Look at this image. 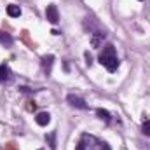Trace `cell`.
Wrapping results in <instances>:
<instances>
[{"label": "cell", "mask_w": 150, "mask_h": 150, "mask_svg": "<svg viewBox=\"0 0 150 150\" xmlns=\"http://www.w3.org/2000/svg\"><path fill=\"white\" fill-rule=\"evenodd\" d=\"M100 63L108 70V72H115L119 68V58L115 54V47L112 44H107L100 54Z\"/></svg>", "instance_id": "cell-1"}, {"label": "cell", "mask_w": 150, "mask_h": 150, "mask_svg": "<svg viewBox=\"0 0 150 150\" xmlns=\"http://www.w3.org/2000/svg\"><path fill=\"white\" fill-rule=\"evenodd\" d=\"M45 18H47V21H49V23H52V25H56V23L59 21L58 7H56L54 4H49V5H47V9H45Z\"/></svg>", "instance_id": "cell-2"}, {"label": "cell", "mask_w": 150, "mask_h": 150, "mask_svg": "<svg viewBox=\"0 0 150 150\" xmlns=\"http://www.w3.org/2000/svg\"><path fill=\"white\" fill-rule=\"evenodd\" d=\"M67 101L72 105V107H75V108H80V110H86L87 108V103L80 98V96H75V94H68L67 96Z\"/></svg>", "instance_id": "cell-3"}, {"label": "cell", "mask_w": 150, "mask_h": 150, "mask_svg": "<svg viewBox=\"0 0 150 150\" xmlns=\"http://www.w3.org/2000/svg\"><path fill=\"white\" fill-rule=\"evenodd\" d=\"M52 63H54V56H52V54L42 56V59H40V65H42V70H44V74H45V75H49V74H51Z\"/></svg>", "instance_id": "cell-4"}, {"label": "cell", "mask_w": 150, "mask_h": 150, "mask_svg": "<svg viewBox=\"0 0 150 150\" xmlns=\"http://www.w3.org/2000/svg\"><path fill=\"white\" fill-rule=\"evenodd\" d=\"M107 38V33H103V32H94L93 35H91V45L93 47H101L103 45V40Z\"/></svg>", "instance_id": "cell-5"}, {"label": "cell", "mask_w": 150, "mask_h": 150, "mask_svg": "<svg viewBox=\"0 0 150 150\" xmlns=\"http://www.w3.org/2000/svg\"><path fill=\"white\" fill-rule=\"evenodd\" d=\"M0 44H2V45H5V47H11V45L14 44V38L11 37V33H7V32L0 30Z\"/></svg>", "instance_id": "cell-6"}, {"label": "cell", "mask_w": 150, "mask_h": 150, "mask_svg": "<svg viewBox=\"0 0 150 150\" xmlns=\"http://www.w3.org/2000/svg\"><path fill=\"white\" fill-rule=\"evenodd\" d=\"M35 122H37L38 126H47V124L51 122V115L47 112H40V113H37V117H35Z\"/></svg>", "instance_id": "cell-7"}, {"label": "cell", "mask_w": 150, "mask_h": 150, "mask_svg": "<svg viewBox=\"0 0 150 150\" xmlns=\"http://www.w3.org/2000/svg\"><path fill=\"white\" fill-rule=\"evenodd\" d=\"M7 80H11V68L5 63H2L0 65V82H7Z\"/></svg>", "instance_id": "cell-8"}, {"label": "cell", "mask_w": 150, "mask_h": 150, "mask_svg": "<svg viewBox=\"0 0 150 150\" xmlns=\"http://www.w3.org/2000/svg\"><path fill=\"white\" fill-rule=\"evenodd\" d=\"M7 14H9L11 18H19V16H21V7L16 5V4H9V5H7Z\"/></svg>", "instance_id": "cell-9"}, {"label": "cell", "mask_w": 150, "mask_h": 150, "mask_svg": "<svg viewBox=\"0 0 150 150\" xmlns=\"http://www.w3.org/2000/svg\"><path fill=\"white\" fill-rule=\"evenodd\" d=\"M45 142L49 143L51 150H56V131H52L51 134H45Z\"/></svg>", "instance_id": "cell-10"}, {"label": "cell", "mask_w": 150, "mask_h": 150, "mask_svg": "<svg viewBox=\"0 0 150 150\" xmlns=\"http://www.w3.org/2000/svg\"><path fill=\"white\" fill-rule=\"evenodd\" d=\"M96 115H98L101 120H105V122H110V112H108V110L98 108V110H96Z\"/></svg>", "instance_id": "cell-11"}, {"label": "cell", "mask_w": 150, "mask_h": 150, "mask_svg": "<svg viewBox=\"0 0 150 150\" xmlns=\"http://www.w3.org/2000/svg\"><path fill=\"white\" fill-rule=\"evenodd\" d=\"M142 133H143L145 136H150V120H145V122H143V126H142Z\"/></svg>", "instance_id": "cell-12"}, {"label": "cell", "mask_w": 150, "mask_h": 150, "mask_svg": "<svg viewBox=\"0 0 150 150\" xmlns=\"http://www.w3.org/2000/svg\"><path fill=\"white\" fill-rule=\"evenodd\" d=\"M26 108H28L30 112H33V110H37V105H35V101H28V105H26Z\"/></svg>", "instance_id": "cell-13"}, {"label": "cell", "mask_w": 150, "mask_h": 150, "mask_svg": "<svg viewBox=\"0 0 150 150\" xmlns=\"http://www.w3.org/2000/svg\"><path fill=\"white\" fill-rule=\"evenodd\" d=\"M84 56H86V63H87V67H91V65H93V58H91V54H89V52H86Z\"/></svg>", "instance_id": "cell-14"}, {"label": "cell", "mask_w": 150, "mask_h": 150, "mask_svg": "<svg viewBox=\"0 0 150 150\" xmlns=\"http://www.w3.org/2000/svg\"><path fill=\"white\" fill-rule=\"evenodd\" d=\"M5 150H16V145H14V143H9V145L5 147Z\"/></svg>", "instance_id": "cell-15"}]
</instances>
